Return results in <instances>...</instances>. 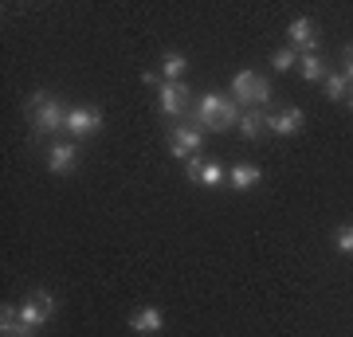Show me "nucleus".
I'll use <instances>...</instances> for the list:
<instances>
[{
    "instance_id": "18",
    "label": "nucleus",
    "mask_w": 353,
    "mask_h": 337,
    "mask_svg": "<svg viewBox=\"0 0 353 337\" xmlns=\"http://www.w3.org/2000/svg\"><path fill=\"white\" fill-rule=\"evenodd\" d=\"M294 63H299L294 48H283V51H275V55H271V67H275V71H290Z\"/></svg>"
},
{
    "instance_id": "4",
    "label": "nucleus",
    "mask_w": 353,
    "mask_h": 337,
    "mask_svg": "<svg viewBox=\"0 0 353 337\" xmlns=\"http://www.w3.org/2000/svg\"><path fill=\"white\" fill-rule=\"evenodd\" d=\"M51 314H55V298H51L48 290H39V294H28V298L20 302V322L32 325V329H39L43 322H51Z\"/></svg>"
},
{
    "instance_id": "21",
    "label": "nucleus",
    "mask_w": 353,
    "mask_h": 337,
    "mask_svg": "<svg viewBox=\"0 0 353 337\" xmlns=\"http://www.w3.org/2000/svg\"><path fill=\"white\" fill-rule=\"evenodd\" d=\"M345 79H353V48H345Z\"/></svg>"
},
{
    "instance_id": "13",
    "label": "nucleus",
    "mask_w": 353,
    "mask_h": 337,
    "mask_svg": "<svg viewBox=\"0 0 353 337\" xmlns=\"http://www.w3.org/2000/svg\"><path fill=\"white\" fill-rule=\"evenodd\" d=\"M267 130H275V134H299V130H303V110L290 106V110L271 114V118H267Z\"/></svg>"
},
{
    "instance_id": "5",
    "label": "nucleus",
    "mask_w": 353,
    "mask_h": 337,
    "mask_svg": "<svg viewBox=\"0 0 353 337\" xmlns=\"http://www.w3.org/2000/svg\"><path fill=\"white\" fill-rule=\"evenodd\" d=\"M189 181H196L204 188H220L228 181V173L220 161H204L201 153H196V157H189Z\"/></svg>"
},
{
    "instance_id": "11",
    "label": "nucleus",
    "mask_w": 353,
    "mask_h": 337,
    "mask_svg": "<svg viewBox=\"0 0 353 337\" xmlns=\"http://www.w3.org/2000/svg\"><path fill=\"white\" fill-rule=\"evenodd\" d=\"M130 329L134 334H161L165 329V318L157 306H141L138 314H130Z\"/></svg>"
},
{
    "instance_id": "12",
    "label": "nucleus",
    "mask_w": 353,
    "mask_h": 337,
    "mask_svg": "<svg viewBox=\"0 0 353 337\" xmlns=\"http://www.w3.org/2000/svg\"><path fill=\"white\" fill-rule=\"evenodd\" d=\"M0 334L4 337H36V329L20 322V306H4L0 310Z\"/></svg>"
},
{
    "instance_id": "9",
    "label": "nucleus",
    "mask_w": 353,
    "mask_h": 337,
    "mask_svg": "<svg viewBox=\"0 0 353 337\" xmlns=\"http://www.w3.org/2000/svg\"><path fill=\"white\" fill-rule=\"evenodd\" d=\"M79 165V150L75 145H67V141H55L48 150V169L51 173H71Z\"/></svg>"
},
{
    "instance_id": "16",
    "label": "nucleus",
    "mask_w": 353,
    "mask_h": 337,
    "mask_svg": "<svg viewBox=\"0 0 353 337\" xmlns=\"http://www.w3.org/2000/svg\"><path fill=\"white\" fill-rule=\"evenodd\" d=\"M299 71H303L306 83H322L326 79V67H322L318 55H299Z\"/></svg>"
},
{
    "instance_id": "10",
    "label": "nucleus",
    "mask_w": 353,
    "mask_h": 337,
    "mask_svg": "<svg viewBox=\"0 0 353 337\" xmlns=\"http://www.w3.org/2000/svg\"><path fill=\"white\" fill-rule=\"evenodd\" d=\"M287 36H290V43H294V48L303 51V55H314L318 51V39H314V28H310V20H290L287 24Z\"/></svg>"
},
{
    "instance_id": "2",
    "label": "nucleus",
    "mask_w": 353,
    "mask_h": 337,
    "mask_svg": "<svg viewBox=\"0 0 353 337\" xmlns=\"http://www.w3.org/2000/svg\"><path fill=\"white\" fill-rule=\"evenodd\" d=\"M232 99L236 102H252L255 110H259V106L271 102V87H267L255 71H236V79H232Z\"/></svg>"
},
{
    "instance_id": "15",
    "label": "nucleus",
    "mask_w": 353,
    "mask_h": 337,
    "mask_svg": "<svg viewBox=\"0 0 353 337\" xmlns=\"http://www.w3.org/2000/svg\"><path fill=\"white\" fill-rule=\"evenodd\" d=\"M189 71V59L185 55H176V51H169L161 59V83H181V75Z\"/></svg>"
},
{
    "instance_id": "17",
    "label": "nucleus",
    "mask_w": 353,
    "mask_h": 337,
    "mask_svg": "<svg viewBox=\"0 0 353 337\" xmlns=\"http://www.w3.org/2000/svg\"><path fill=\"white\" fill-rule=\"evenodd\" d=\"M267 125V118L259 110H248V114H240V122H236V130H240L243 138H259V130Z\"/></svg>"
},
{
    "instance_id": "14",
    "label": "nucleus",
    "mask_w": 353,
    "mask_h": 337,
    "mask_svg": "<svg viewBox=\"0 0 353 337\" xmlns=\"http://www.w3.org/2000/svg\"><path fill=\"white\" fill-rule=\"evenodd\" d=\"M228 185L236 188V192L259 185V165H232V169H228Z\"/></svg>"
},
{
    "instance_id": "3",
    "label": "nucleus",
    "mask_w": 353,
    "mask_h": 337,
    "mask_svg": "<svg viewBox=\"0 0 353 337\" xmlns=\"http://www.w3.org/2000/svg\"><path fill=\"white\" fill-rule=\"evenodd\" d=\"M32 122H36L39 134H51V130H67V110L51 94H36L32 99Z\"/></svg>"
},
{
    "instance_id": "20",
    "label": "nucleus",
    "mask_w": 353,
    "mask_h": 337,
    "mask_svg": "<svg viewBox=\"0 0 353 337\" xmlns=\"http://www.w3.org/2000/svg\"><path fill=\"white\" fill-rule=\"evenodd\" d=\"M338 251H345V255L353 251V227H341L338 232Z\"/></svg>"
},
{
    "instance_id": "8",
    "label": "nucleus",
    "mask_w": 353,
    "mask_h": 337,
    "mask_svg": "<svg viewBox=\"0 0 353 337\" xmlns=\"http://www.w3.org/2000/svg\"><path fill=\"white\" fill-rule=\"evenodd\" d=\"M157 106H161L165 118H176V114L189 106V90L181 83H161V94H157Z\"/></svg>"
},
{
    "instance_id": "1",
    "label": "nucleus",
    "mask_w": 353,
    "mask_h": 337,
    "mask_svg": "<svg viewBox=\"0 0 353 337\" xmlns=\"http://www.w3.org/2000/svg\"><path fill=\"white\" fill-rule=\"evenodd\" d=\"M196 118H201L204 130H228V125L240 122V110H236V99H224V94H204L201 106H196Z\"/></svg>"
},
{
    "instance_id": "19",
    "label": "nucleus",
    "mask_w": 353,
    "mask_h": 337,
    "mask_svg": "<svg viewBox=\"0 0 353 337\" xmlns=\"http://www.w3.org/2000/svg\"><path fill=\"white\" fill-rule=\"evenodd\" d=\"M345 87H350L345 75H326V94L330 99H345Z\"/></svg>"
},
{
    "instance_id": "7",
    "label": "nucleus",
    "mask_w": 353,
    "mask_h": 337,
    "mask_svg": "<svg viewBox=\"0 0 353 337\" xmlns=\"http://www.w3.org/2000/svg\"><path fill=\"white\" fill-rule=\"evenodd\" d=\"M67 130L71 134H94V130H102V110H94V106H71L67 110Z\"/></svg>"
},
{
    "instance_id": "22",
    "label": "nucleus",
    "mask_w": 353,
    "mask_h": 337,
    "mask_svg": "<svg viewBox=\"0 0 353 337\" xmlns=\"http://www.w3.org/2000/svg\"><path fill=\"white\" fill-rule=\"evenodd\" d=\"M350 106H353V94H350Z\"/></svg>"
},
{
    "instance_id": "6",
    "label": "nucleus",
    "mask_w": 353,
    "mask_h": 337,
    "mask_svg": "<svg viewBox=\"0 0 353 337\" xmlns=\"http://www.w3.org/2000/svg\"><path fill=\"white\" fill-rule=\"evenodd\" d=\"M201 141H204V134L196 130V125H176L169 150H173V157H185V161H189V157L201 153Z\"/></svg>"
}]
</instances>
